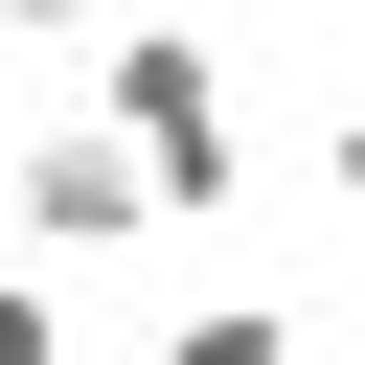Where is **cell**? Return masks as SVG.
<instances>
[{
    "instance_id": "cell-4",
    "label": "cell",
    "mask_w": 365,
    "mask_h": 365,
    "mask_svg": "<svg viewBox=\"0 0 365 365\" xmlns=\"http://www.w3.org/2000/svg\"><path fill=\"white\" fill-rule=\"evenodd\" d=\"M0 365H68V319H46V274H0Z\"/></svg>"
},
{
    "instance_id": "cell-6",
    "label": "cell",
    "mask_w": 365,
    "mask_h": 365,
    "mask_svg": "<svg viewBox=\"0 0 365 365\" xmlns=\"http://www.w3.org/2000/svg\"><path fill=\"white\" fill-rule=\"evenodd\" d=\"M0 23H91V0H0Z\"/></svg>"
},
{
    "instance_id": "cell-3",
    "label": "cell",
    "mask_w": 365,
    "mask_h": 365,
    "mask_svg": "<svg viewBox=\"0 0 365 365\" xmlns=\"http://www.w3.org/2000/svg\"><path fill=\"white\" fill-rule=\"evenodd\" d=\"M160 365H297V319L274 297H205V319H160Z\"/></svg>"
},
{
    "instance_id": "cell-1",
    "label": "cell",
    "mask_w": 365,
    "mask_h": 365,
    "mask_svg": "<svg viewBox=\"0 0 365 365\" xmlns=\"http://www.w3.org/2000/svg\"><path fill=\"white\" fill-rule=\"evenodd\" d=\"M91 137L160 182V228L251 205V137H228V68H205V23H114V46H91Z\"/></svg>"
},
{
    "instance_id": "cell-2",
    "label": "cell",
    "mask_w": 365,
    "mask_h": 365,
    "mask_svg": "<svg viewBox=\"0 0 365 365\" xmlns=\"http://www.w3.org/2000/svg\"><path fill=\"white\" fill-rule=\"evenodd\" d=\"M0 205H23V251H137V228H160V182H137L91 114H46V137L0 160Z\"/></svg>"
},
{
    "instance_id": "cell-5",
    "label": "cell",
    "mask_w": 365,
    "mask_h": 365,
    "mask_svg": "<svg viewBox=\"0 0 365 365\" xmlns=\"http://www.w3.org/2000/svg\"><path fill=\"white\" fill-rule=\"evenodd\" d=\"M319 182H342V228H365V114H342V137H319Z\"/></svg>"
}]
</instances>
